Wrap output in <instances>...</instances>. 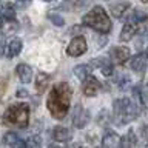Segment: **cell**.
<instances>
[{
	"label": "cell",
	"mask_w": 148,
	"mask_h": 148,
	"mask_svg": "<svg viewBox=\"0 0 148 148\" xmlns=\"http://www.w3.org/2000/svg\"><path fill=\"white\" fill-rule=\"evenodd\" d=\"M145 57H147V60H148V48H147V53H145Z\"/></svg>",
	"instance_id": "28"
},
{
	"label": "cell",
	"mask_w": 148,
	"mask_h": 148,
	"mask_svg": "<svg viewBox=\"0 0 148 148\" xmlns=\"http://www.w3.org/2000/svg\"><path fill=\"white\" fill-rule=\"evenodd\" d=\"M48 20H49V22H53V25H56V26H63V25H65L63 17H62V16H59V14H56V12L48 14Z\"/></svg>",
	"instance_id": "22"
},
{
	"label": "cell",
	"mask_w": 148,
	"mask_h": 148,
	"mask_svg": "<svg viewBox=\"0 0 148 148\" xmlns=\"http://www.w3.org/2000/svg\"><path fill=\"white\" fill-rule=\"evenodd\" d=\"M130 8V3L128 2H125V3H117V5H113L111 6V14H113L114 17H122L123 14H125V11Z\"/></svg>",
	"instance_id": "21"
},
{
	"label": "cell",
	"mask_w": 148,
	"mask_h": 148,
	"mask_svg": "<svg viewBox=\"0 0 148 148\" xmlns=\"http://www.w3.org/2000/svg\"><path fill=\"white\" fill-rule=\"evenodd\" d=\"M99 90H100V83H99V80H97L96 77L88 76L85 80H83L82 91H83V94H85V96L92 97V96H96L97 92H99Z\"/></svg>",
	"instance_id": "7"
},
{
	"label": "cell",
	"mask_w": 148,
	"mask_h": 148,
	"mask_svg": "<svg viewBox=\"0 0 148 148\" xmlns=\"http://www.w3.org/2000/svg\"><path fill=\"white\" fill-rule=\"evenodd\" d=\"M20 51H22V42L18 39H12L9 42V45H8V48L5 53H6L8 59H12V57H16V56L20 54Z\"/></svg>",
	"instance_id": "17"
},
{
	"label": "cell",
	"mask_w": 148,
	"mask_h": 148,
	"mask_svg": "<svg viewBox=\"0 0 148 148\" xmlns=\"http://www.w3.org/2000/svg\"><path fill=\"white\" fill-rule=\"evenodd\" d=\"M147 62L148 60L145 57V54H137L131 59L130 68H131L133 71H136V73H142V71H145V68H147Z\"/></svg>",
	"instance_id": "12"
},
{
	"label": "cell",
	"mask_w": 148,
	"mask_h": 148,
	"mask_svg": "<svg viewBox=\"0 0 148 148\" xmlns=\"http://www.w3.org/2000/svg\"><path fill=\"white\" fill-rule=\"evenodd\" d=\"M142 2H143V3H148V0H142Z\"/></svg>",
	"instance_id": "31"
},
{
	"label": "cell",
	"mask_w": 148,
	"mask_h": 148,
	"mask_svg": "<svg viewBox=\"0 0 148 148\" xmlns=\"http://www.w3.org/2000/svg\"><path fill=\"white\" fill-rule=\"evenodd\" d=\"M147 17H148V12H145V11H134V14L131 16V20L139 23V22H143Z\"/></svg>",
	"instance_id": "24"
},
{
	"label": "cell",
	"mask_w": 148,
	"mask_h": 148,
	"mask_svg": "<svg viewBox=\"0 0 148 148\" xmlns=\"http://www.w3.org/2000/svg\"><path fill=\"white\" fill-rule=\"evenodd\" d=\"M53 139L56 142H68L71 140V131L65 127H56L53 130Z\"/></svg>",
	"instance_id": "14"
},
{
	"label": "cell",
	"mask_w": 148,
	"mask_h": 148,
	"mask_svg": "<svg viewBox=\"0 0 148 148\" xmlns=\"http://www.w3.org/2000/svg\"><path fill=\"white\" fill-rule=\"evenodd\" d=\"M53 148H56V147H53Z\"/></svg>",
	"instance_id": "33"
},
{
	"label": "cell",
	"mask_w": 148,
	"mask_h": 148,
	"mask_svg": "<svg viewBox=\"0 0 148 148\" xmlns=\"http://www.w3.org/2000/svg\"><path fill=\"white\" fill-rule=\"evenodd\" d=\"M122 145V137L116 131H106L102 137V148H120Z\"/></svg>",
	"instance_id": "8"
},
{
	"label": "cell",
	"mask_w": 148,
	"mask_h": 148,
	"mask_svg": "<svg viewBox=\"0 0 148 148\" xmlns=\"http://www.w3.org/2000/svg\"><path fill=\"white\" fill-rule=\"evenodd\" d=\"M16 74H17V77L20 79L23 83H29L31 79H32V69H31L29 65H25V63L17 65Z\"/></svg>",
	"instance_id": "11"
},
{
	"label": "cell",
	"mask_w": 148,
	"mask_h": 148,
	"mask_svg": "<svg viewBox=\"0 0 148 148\" xmlns=\"http://www.w3.org/2000/svg\"><path fill=\"white\" fill-rule=\"evenodd\" d=\"M3 143H5V147H8V148H26V142L12 131L5 134Z\"/></svg>",
	"instance_id": "10"
},
{
	"label": "cell",
	"mask_w": 148,
	"mask_h": 148,
	"mask_svg": "<svg viewBox=\"0 0 148 148\" xmlns=\"http://www.w3.org/2000/svg\"><path fill=\"white\" fill-rule=\"evenodd\" d=\"M82 23L100 34H108L111 31V20L102 6H94L91 11H88L82 17Z\"/></svg>",
	"instance_id": "4"
},
{
	"label": "cell",
	"mask_w": 148,
	"mask_h": 148,
	"mask_svg": "<svg viewBox=\"0 0 148 148\" xmlns=\"http://www.w3.org/2000/svg\"><path fill=\"white\" fill-rule=\"evenodd\" d=\"M5 42H3V37H0V57L3 56V53H5Z\"/></svg>",
	"instance_id": "26"
},
{
	"label": "cell",
	"mask_w": 148,
	"mask_h": 148,
	"mask_svg": "<svg viewBox=\"0 0 148 148\" xmlns=\"http://www.w3.org/2000/svg\"><path fill=\"white\" fill-rule=\"evenodd\" d=\"M18 2H25L26 3V2H29V0H18Z\"/></svg>",
	"instance_id": "30"
},
{
	"label": "cell",
	"mask_w": 148,
	"mask_h": 148,
	"mask_svg": "<svg viewBox=\"0 0 148 148\" xmlns=\"http://www.w3.org/2000/svg\"><path fill=\"white\" fill-rule=\"evenodd\" d=\"M68 148H79V145H74V147H68Z\"/></svg>",
	"instance_id": "29"
},
{
	"label": "cell",
	"mask_w": 148,
	"mask_h": 148,
	"mask_svg": "<svg viewBox=\"0 0 148 148\" xmlns=\"http://www.w3.org/2000/svg\"><path fill=\"white\" fill-rule=\"evenodd\" d=\"M136 32H137V25L127 23V25H123L122 31H120V37H119V39L122 42H130L134 36H136Z\"/></svg>",
	"instance_id": "16"
},
{
	"label": "cell",
	"mask_w": 148,
	"mask_h": 148,
	"mask_svg": "<svg viewBox=\"0 0 148 148\" xmlns=\"http://www.w3.org/2000/svg\"><path fill=\"white\" fill-rule=\"evenodd\" d=\"M45 2H51V0H45Z\"/></svg>",
	"instance_id": "32"
},
{
	"label": "cell",
	"mask_w": 148,
	"mask_h": 148,
	"mask_svg": "<svg viewBox=\"0 0 148 148\" xmlns=\"http://www.w3.org/2000/svg\"><path fill=\"white\" fill-rule=\"evenodd\" d=\"M2 17H3V20H14L16 18V12H14V9H5V12L2 14Z\"/></svg>",
	"instance_id": "25"
},
{
	"label": "cell",
	"mask_w": 148,
	"mask_h": 148,
	"mask_svg": "<svg viewBox=\"0 0 148 148\" xmlns=\"http://www.w3.org/2000/svg\"><path fill=\"white\" fill-rule=\"evenodd\" d=\"M86 51V40L83 39V37H74V39L69 42L68 48H66V53L68 56H71V57H79V56L85 54Z\"/></svg>",
	"instance_id": "6"
},
{
	"label": "cell",
	"mask_w": 148,
	"mask_h": 148,
	"mask_svg": "<svg viewBox=\"0 0 148 148\" xmlns=\"http://www.w3.org/2000/svg\"><path fill=\"white\" fill-rule=\"evenodd\" d=\"M110 57L114 63L122 65L123 62H127L130 59V49L125 48V46H114V48H111V51H110Z\"/></svg>",
	"instance_id": "9"
},
{
	"label": "cell",
	"mask_w": 148,
	"mask_h": 148,
	"mask_svg": "<svg viewBox=\"0 0 148 148\" xmlns=\"http://www.w3.org/2000/svg\"><path fill=\"white\" fill-rule=\"evenodd\" d=\"M137 145V140H136V136H134V130H130L127 133V136L122 139V145L120 148H133Z\"/></svg>",
	"instance_id": "19"
},
{
	"label": "cell",
	"mask_w": 148,
	"mask_h": 148,
	"mask_svg": "<svg viewBox=\"0 0 148 148\" xmlns=\"http://www.w3.org/2000/svg\"><path fill=\"white\" fill-rule=\"evenodd\" d=\"M2 23H3V17H0V26H2Z\"/></svg>",
	"instance_id": "27"
},
{
	"label": "cell",
	"mask_w": 148,
	"mask_h": 148,
	"mask_svg": "<svg viewBox=\"0 0 148 148\" xmlns=\"http://www.w3.org/2000/svg\"><path fill=\"white\" fill-rule=\"evenodd\" d=\"M28 148H42V139L39 136H32L29 140L26 142Z\"/></svg>",
	"instance_id": "23"
},
{
	"label": "cell",
	"mask_w": 148,
	"mask_h": 148,
	"mask_svg": "<svg viewBox=\"0 0 148 148\" xmlns=\"http://www.w3.org/2000/svg\"><path fill=\"white\" fill-rule=\"evenodd\" d=\"M49 80H51V77L46 73H39L37 74V80H36V91L39 94H43L46 91V88L49 86Z\"/></svg>",
	"instance_id": "15"
},
{
	"label": "cell",
	"mask_w": 148,
	"mask_h": 148,
	"mask_svg": "<svg viewBox=\"0 0 148 148\" xmlns=\"http://www.w3.org/2000/svg\"><path fill=\"white\" fill-rule=\"evenodd\" d=\"M91 66H99L102 69V74L103 76H111L113 74V65H111V62H108L106 59L100 57V59H92L91 60Z\"/></svg>",
	"instance_id": "13"
},
{
	"label": "cell",
	"mask_w": 148,
	"mask_h": 148,
	"mask_svg": "<svg viewBox=\"0 0 148 148\" xmlns=\"http://www.w3.org/2000/svg\"><path fill=\"white\" fill-rule=\"evenodd\" d=\"M3 125H12L17 128H26L29 123V106L28 103H14L5 111L3 117L0 119Z\"/></svg>",
	"instance_id": "3"
},
{
	"label": "cell",
	"mask_w": 148,
	"mask_h": 148,
	"mask_svg": "<svg viewBox=\"0 0 148 148\" xmlns=\"http://www.w3.org/2000/svg\"><path fill=\"white\" fill-rule=\"evenodd\" d=\"M139 116V106L128 97H120L113 102V120L116 125H125L133 122Z\"/></svg>",
	"instance_id": "2"
},
{
	"label": "cell",
	"mask_w": 148,
	"mask_h": 148,
	"mask_svg": "<svg viewBox=\"0 0 148 148\" xmlns=\"http://www.w3.org/2000/svg\"><path fill=\"white\" fill-rule=\"evenodd\" d=\"M74 74L82 79V80H85L88 76H91V65H77L76 68H74Z\"/></svg>",
	"instance_id": "20"
},
{
	"label": "cell",
	"mask_w": 148,
	"mask_h": 148,
	"mask_svg": "<svg viewBox=\"0 0 148 148\" xmlns=\"http://www.w3.org/2000/svg\"><path fill=\"white\" fill-rule=\"evenodd\" d=\"M136 140L139 147H147L148 145V125H140L136 131Z\"/></svg>",
	"instance_id": "18"
},
{
	"label": "cell",
	"mask_w": 148,
	"mask_h": 148,
	"mask_svg": "<svg viewBox=\"0 0 148 148\" xmlns=\"http://www.w3.org/2000/svg\"><path fill=\"white\" fill-rule=\"evenodd\" d=\"M71 97H73V90L66 82L57 83L53 86L49 91V97L46 100V106H48L51 116L57 120H62L69 111V105H71Z\"/></svg>",
	"instance_id": "1"
},
{
	"label": "cell",
	"mask_w": 148,
	"mask_h": 148,
	"mask_svg": "<svg viewBox=\"0 0 148 148\" xmlns=\"http://www.w3.org/2000/svg\"><path fill=\"white\" fill-rule=\"evenodd\" d=\"M90 122V113L83 108L82 105H76L73 111V125L79 130L85 128L86 123Z\"/></svg>",
	"instance_id": "5"
}]
</instances>
